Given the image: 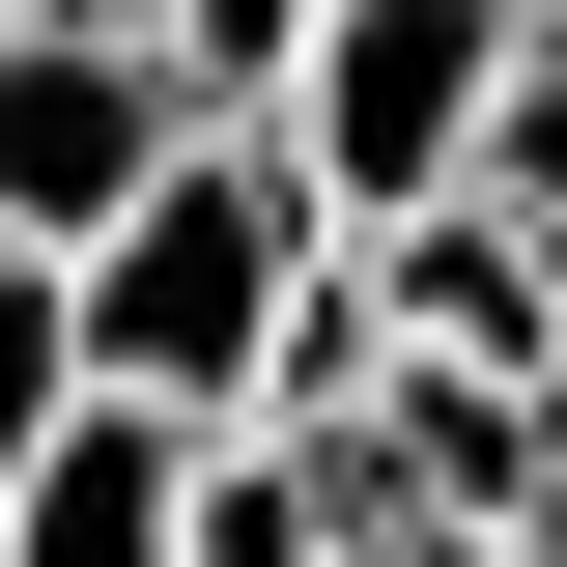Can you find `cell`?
<instances>
[{
  "label": "cell",
  "mask_w": 567,
  "mask_h": 567,
  "mask_svg": "<svg viewBox=\"0 0 567 567\" xmlns=\"http://www.w3.org/2000/svg\"><path fill=\"white\" fill-rule=\"evenodd\" d=\"M312 256H341L312 142H284V114H199L114 227H85V369H114V398L256 425V369H284V312H312Z\"/></svg>",
  "instance_id": "1"
},
{
  "label": "cell",
  "mask_w": 567,
  "mask_h": 567,
  "mask_svg": "<svg viewBox=\"0 0 567 567\" xmlns=\"http://www.w3.org/2000/svg\"><path fill=\"white\" fill-rule=\"evenodd\" d=\"M511 29H539V0H341V29H312V85H284L312 199H341V227L454 199V171H483V85H511Z\"/></svg>",
  "instance_id": "2"
},
{
  "label": "cell",
  "mask_w": 567,
  "mask_h": 567,
  "mask_svg": "<svg viewBox=\"0 0 567 567\" xmlns=\"http://www.w3.org/2000/svg\"><path fill=\"white\" fill-rule=\"evenodd\" d=\"M171 142H199V58H171V29L0 0V227H29V256H85V227H114Z\"/></svg>",
  "instance_id": "3"
},
{
  "label": "cell",
  "mask_w": 567,
  "mask_h": 567,
  "mask_svg": "<svg viewBox=\"0 0 567 567\" xmlns=\"http://www.w3.org/2000/svg\"><path fill=\"white\" fill-rule=\"evenodd\" d=\"M0 567H199V398H114L85 369V425L0 483Z\"/></svg>",
  "instance_id": "4"
},
{
  "label": "cell",
  "mask_w": 567,
  "mask_h": 567,
  "mask_svg": "<svg viewBox=\"0 0 567 567\" xmlns=\"http://www.w3.org/2000/svg\"><path fill=\"white\" fill-rule=\"evenodd\" d=\"M369 256V312H398V341H454V369H567V227H511L483 171H454V199H398V227H341Z\"/></svg>",
  "instance_id": "5"
},
{
  "label": "cell",
  "mask_w": 567,
  "mask_h": 567,
  "mask_svg": "<svg viewBox=\"0 0 567 567\" xmlns=\"http://www.w3.org/2000/svg\"><path fill=\"white\" fill-rule=\"evenodd\" d=\"M58 425H85V256H29V227H0V483H29Z\"/></svg>",
  "instance_id": "6"
},
{
  "label": "cell",
  "mask_w": 567,
  "mask_h": 567,
  "mask_svg": "<svg viewBox=\"0 0 567 567\" xmlns=\"http://www.w3.org/2000/svg\"><path fill=\"white\" fill-rule=\"evenodd\" d=\"M483 199H511V227H567V0L511 29V85H483Z\"/></svg>",
  "instance_id": "7"
},
{
  "label": "cell",
  "mask_w": 567,
  "mask_h": 567,
  "mask_svg": "<svg viewBox=\"0 0 567 567\" xmlns=\"http://www.w3.org/2000/svg\"><path fill=\"white\" fill-rule=\"evenodd\" d=\"M312 29H341V0H171V58H199V114H284V85H312Z\"/></svg>",
  "instance_id": "8"
},
{
  "label": "cell",
  "mask_w": 567,
  "mask_h": 567,
  "mask_svg": "<svg viewBox=\"0 0 567 567\" xmlns=\"http://www.w3.org/2000/svg\"><path fill=\"white\" fill-rule=\"evenodd\" d=\"M341 567H454V539H425V511H341Z\"/></svg>",
  "instance_id": "9"
},
{
  "label": "cell",
  "mask_w": 567,
  "mask_h": 567,
  "mask_svg": "<svg viewBox=\"0 0 567 567\" xmlns=\"http://www.w3.org/2000/svg\"><path fill=\"white\" fill-rule=\"evenodd\" d=\"M454 567H567V511H511V539H454Z\"/></svg>",
  "instance_id": "10"
},
{
  "label": "cell",
  "mask_w": 567,
  "mask_h": 567,
  "mask_svg": "<svg viewBox=\"0 0 567 567\" xmlns=\"http://www.w3.org/2000/svg\"><path fill=\"white\" fill-rule=\"evenodd\" d=\"M85 29H171V0H85Z\"/></svg>",
  "instance_id": "11"
}]
</instances>
